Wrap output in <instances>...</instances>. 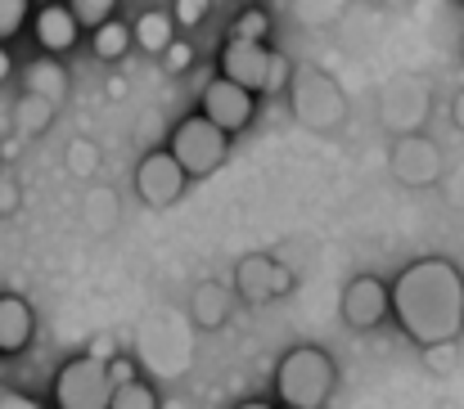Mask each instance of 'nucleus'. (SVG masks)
<instances>
[{
  "mask_svg": "<svg viewBox=\"0 0 464 409\" xmlns=\"http://www.w3.org/2000/svg\"><path fill=\"white\" fill-rule=\"evenodd\" d=\"M392 315L420 347H442L464 333V274L447 257H424L397 274Z\"/></svg>",
  "mask_w": 464,
  "mask_h": 409,
  "instance_id": "nucleus-1",
  "label": "nucleus"
},
{
  "mask_svg": "<svg viewBox=\"0 0 464 409\" xmlns=\"http://www.w3.org/2000/svg\"><path fill=\"white\" fill-rule=\"evenodd\" d=\"M334 360L320 347H294L276 369V392L285 409H324L334 396Z\"/></svg>",
  "mask_w": 464,
  "mask_h": 409,
  "instance_id": "nucleus-2",
  "label": "nucleus"
},
{
  "mask_svg": "<svg viewBox=\"0 0 464 409\" xmlns=\"http://www.w3.org/2000/svg\"><path fill=\"white\" fill-rule=\"evenodd\" d=\"M167 153L180 162V171H185L189 180H203V176L221 171V162L230 157V136H226L221 127H212L203 113H194V118H185V122L171 131Z\"/></svg>",
  "mask_w": 464,
  "mask_h": 409,
  "instance_id": "nucleus-3",
  "label": "nucleus"
},
{
  "mask_svg": "<svg viewBox=\"0 0 464 409\" xmlns=\"http://www.w3.org/2000/svg\"><path fill=\"white\" fill-rule=\"evenodd\" d=\"M113 392L118 387L109 378V360L77 356L54 378V409H113Z\"/></svg>",
  "mask_w": 464,
  "mask_h": 409,
  "instance_id": "nucleus-4",
  "label": "nucleus"
},
{
  "mask_svg": "<svg viewBox=\"0 0 464 409\" xmlns=\"http://www.w3.org/2000/svg\"><path fill=\"white\" fill-rule=\"evenodd\" d=\"M198 113H203L212 127H221L226 136H235V131H244V127L253 122V90L235 86L230 77H217V81L203 86Z\"/></svg>",
  "mask_w": 464,
  "mask_h": 409,
  "instance_id": "nucleus-5",
  "label": "nucleus"
},
{
  "mask_svg": "<svg viewBox=\"0 0 464 409\" xmlns=\"http://www.w3.org/2000/svg\"><path fill=\"white\" fill-rule=\"evenodd\" d=\"M185 171H180V162L167 153V148H158V153H145V162L136 166V194L145 198V207H171L180 194H185Z\"/></svg>",
  "mask_w": 464,
  "mask_h": 409,
  "instance_id": "nucleus-6",
  "label": "nucleus"
},
{
  "mask_svg": "<svg viewBox=\"0 0 464 409\" xmlns=\"http://www.w3.org/2000/svg\"><path fill=\"white\" fill-rule=\"evenodd\" d=\"M271 54L276 50H266V41H239V36H230L226 50H221V77H230L235 86H244V90L257 95V90H266Z\"/></svg>",
  "mask_w": 464,
  "mask_h": 409,
  "instance_id": "nucleus-7",
  "label": "nucleus"
},
{
  "mask_svg": "<svg viewBox=\"0 0 464 409\" xmlns=\"http://www.w3.org/2000/svg\"><path fill=\"white\" fill-rule=\"evenodd\" d=\"M388 310H392V288L383 279L361 274V279L347 283V292H343V319L352 328H374V324H383Z\"/></svg>",
  "mask_w": 464,
  "mask_h": 409,
  "instance_id": "nucleus-8",
  "label": "nucleus"
},
{
  "mask_svg": "<svg viewBox=\"0 0 464 409\" xmlns=\"http://www.w3.org/2000/svg\"><path fill=\"white\" fill-rule=\"evenodd\" d=\"M235 283H239L244 301L262 306V301H276L280 292H289V288H294V274L285 271V266H276L271 257H244Z\"/></svg>",
  "mask_w": 464,
  "mask_h": 409,
  "instance_id": "nucleus-9",
  "label": "nucleus"
},
{
  "mask_svg": "<svg viewBox=\"0 0 464 409\" xmlns=\"http://www.w3.org/2000/svg\"><path fill=\"white\" fill-rule=\"evenodd\" d=\"M77 32H82V23H77V14L68 5H41V14H36V41H41V50L63 54V50L77 45Z\"/></svg>",
  "mask_w": 464,
  "mask_h": 409,
  "instance_id": "nucleus-10",
  "label": "nucleus"
},
{
  "mask_svg": "<svg viewBox=\"0 0 464 409\" xmlns=\"http://www.w3.org/2000/svg\"><path fill=\"white\" fill-rule=\"evenodd\" d=\"M32 342V306L14 292L0 297V356H18Z\"/></svg>",
  "mask_w": 464,
  "mask_h": 409,
  "instance_id": "nucleus-11",
  "label": "nucleus"
},
{
  "mask_svg": "<svg viewBox=\"0 0 464 409\" xmlns=\"http://www.w3.org/2000/svg\"><path fill=\"white\" fill-rule=\"evenodd\" d=\"M131 36L140 41V50H154V54H162V50L176 41V18H171V14H158V9H150V14H140V18H136Z\"/></svg>",
  "mask_w": 464,
  "mask_h": 409,
  "instance_id": "nucleus-12",
  "label": "nucleus"
},
{
  "mask_svg": "<svg viewBox=\"0 0 464 409\" xmlns=\"http://www.w3.org/2000/svg\"><path fill=\"white\" fill-rule=\"evenodd\" d=\"M131 41H136V36H131V27H127V23H118V18H109L104 27H95V32H91V45H95V54H100V59H122V54L131 50Z\"/></svg>",
  "mask_w": 464,
  "mask_h": 409,
  "instance_id": "nucleus-13",
  "label": "nucleus"
},
{
  "mask_svg": "<svg viewBox=\"0 0 464 409\" xmlns=\"http://www.w3.org/2000/svg\"><path fill=\"white\" fill-rule=\"evenodd\" d=\"M189 310H194V319H198L203 328H217V324L226 319V288H221V283H198Z\"/></svg>",
  "mask_w": 464,
  "mask_h": 409,
  "instance_id": "nucleus-14",
  "label": "nucleus"
},
{
  "mask_svg": "<svg viewBox=\"0 0 464 409\" xmlns=\"http://www.w3.org/2000/svg\"><path fill=\"white\" fill-rule=\"evenodd\" d=\"M14 118H18V127H23V136H36V131H45V127H50V118H54V104L27 90Z\"/></svg>",
  "mask_w": 464,
  "mask_h": 409,
  "instance_id": "nucleus-15",
  "label": "nucleus"
},
{
  "mask_svg": "<svg viewBox=\"0 0 464 409\" xmlns=\"http://www.w3.org/2000/svg\"><path fill=\"white\" fill-rule=\"evenodd\" d=\"M63 81H68V77H63L54 63H36V68L27 72V90H32V95H41V100H50V104L63 95Z\"/></svg>",
  "mask_w": 464,
  "mask_h": 409,
  "instance_id": "nucleus-16",
  "label": "nucleus"
},
{
  "mask_svg": "<svg viewBox=\"0 0 464 409\" xmlns=\"http://www.w3.org/2000/svg\"><path fill=\"white\" fill-rule=\"evenodd\" d=\"M68 9L77 14V23L82 27H104L109 18H113V9H118V0H68Z\"/></svg>",
  "mask_w": 464,
  "mask_h": 409,
  "instance_id": "nucleus-17",
  "label": "nucleus"
},
{
  "mask_svg": "<svg viewBox=\"0 0 464 409\" xmlns=\"http://www.w3.org/2000/svg\"><path fill=\"white\" fill-rule=\"evenodd\" d=\"M266 32H271L266 9H244L235 18V27H230V36H239V41H266Z\"/></svg>",
  "mask_w": 464,
  "mask_h": 409,
  "instance_id": "nucleus-18",
  "label": "nucleus"
},
{
  "mask_svg": "<svg viewBox=\"0 0 464 409\" xmlns=\"http://www.w3.org/2000/svg\"><path fill=\"white\" fill-rule=\"evenodd\" d=\"M158 405H162V401H158V396L145 387V383H140V378L113 392V409H158Z\"/></svg>",
  "mask_w": 464,
  "mask_h": 409,
  "instance_id": "nucleus-19",
  "label": "nucleus"
},
{
  "mask_svg": "<svg viewBox=\"0 0 464 409\" xmlns=\"http://www.w3.org/2000/svg\"><path fill=\"white\" fill-rule=\"evenodd\" d=\"M23 23H27V0H0V45L18 36Z\"/></svg>",
  "mask_w": 464,
  "mask_h": 409,
  "instance_id": "nucleus-20",
  "label": "nucleus"
},
{
  "mask_svg": "<svg viewBox=\"0 0 464 409\" xmlns=\"http://www.w3.org/2000/svg\"><path fill=\"white\" fill-rule=\"evenodd\" d=\"M162 63H167V72H185V68L194 63V45H189V41H171V45L162 50Z\"/></svg>",
  "mask_w": 464,
  "mask_h": 409,
  "instance_id": "nucleus-21",
  "label": "nucleus"
},
{
  "mask_svg": "<svg viewBox=\"0 0 464 409\" xmlns=\"http://www.w3.org/2000/svg\"><path fill=\"white\" fill-rule=\"evenodd\" d=\"M203 14H208V0H176V5H171V18L185 23V27L203 23Z\"/></svg>",
  "mask_w": 464,
  "mask_h": 409,
  "instance_id": "nucleus-22",
  "label": "nucleus"
},
{
  "mask_svg": "<svg viewBox=\"0 0 464 409\" xmlns=\"http://www.w3.org/2000/svg\"><path fill=\"white\" fill-rule=\"evenodd\" d=\"M68 166H72V171H82V176H91V171H95V148H91L86 139H82V144H72V148H68Z\"/></svg>",
  "mask_w": 464,
  "mask_h": 409,
  "instance_id": "nucleus-23",
  "label": "nucleus"
},
{
  "mask_svg": "<svg viewBox=\"0 0 464 409\" xmlns=\"http://www.w3.org/2000/svg\"><path fill=\"white\" fill-rule=\"evenodd\" d=\"M285 81H289V59L276 50V54H271V77H266V95L285 90Z\"/></svg>",
  "mask_w": 464,
  "mask_h": 409,
  "instance_id": "nucleus-24",
  "label": "nucleus"
},
{
  "mask_svg": "<svg viewBox=\"0 0 464 409\" xmlns=\"http://www.w3.org/2000/svg\"><path fill=\"white\" fill-rule=\"evenodd\" d=\"M424 360H429V369H451V365H456V342L424 347Z\"/></svg>",
  "mask_w": 464,
  "mask_h": 409,
  "instance_id": "nucleus-25",
  "label": "nucleus"
},
{
  "mask_svg": "<svg viewBox=\"0 0 464 409\" xmlns=\"http://www.w3.org/2000/svg\"><path fill=\"white\" fill-rule=\"evenodd\" d=\"M109 378H113V387H127V383H136V365L127 356H113L109 360Z\"/></svg>",
  "mask_w": 464,
  "mask_h": 409,
  "instance_id": "nucleus-26",
  "label": "nucleus"
},
{
  "mask_svg": "<svg viewBox=\"0 0 464 409\" xmlns=\"http://www.w3.org/2000/svg\"><path fill=\"white\" fill-rule=\"evenodd\" d=\"M18 212V180L14 176H0V216Z\"/></svg>",
  "mask_w": 464,
  "mask_h": 409,
  "instance_id": "nucleus-27",
  "label": "nucleus"
},
{
  "mask_svg": "<svg viewBox=\"0 0 464 409\" xmlns=\"http://www.w3.org/2000/svg\"><path fill=\"white\" fill-rule=\"evenodd\" d=\"M0 409H41V401H32L23 392H0Z\"/></svg>",
  "mask_w": 464,
  "mask_h": 409,
  "instance_id": "nucleus-28",
  "label": "nucleus"
},
{
  "mask_svg": "<svg viewBox=\"0 0 464 409\" xmlns=\"http://www.w3.org/2000/svg\"><path fill=\"white\" fill-rule=\"evenodd\" d=\"M86 356H95V360H113V356H118V351H113V338H95Z\"/></svg>",
  "mask_w": 464,
  "mask_h": 409,
  "instance_id": "nucleus-29",
  "label": "nucleus"
},
{
  "mask_svg": "<svg viewBox=\"0 0 464 409\" xmlns=\"http://www.w3.org/2000/svg\"><path fill=\"white\" fill-rule=\"evenodd\" d=\"M9 72H14V59H9V50L0 45V81H9Z\"/></svg>",
  "mask_w": 464,
  "mask_h": 409,
  "instance_id": "nucleus-30",
  "label": "nucleus"
},
{
  "mask_svg": "<svg viewBox=\"0 0 464 409\" xmlns=\"http://www.w3.org/2000/svg\"><path fill=\"white\" fill-rule=\"evenodd\" d=\"M109 95H113V100H122V95H127V81H122V77H113V81H109Z\"/></svg>",
  "mask_w": 464,
  "mask_h": 409,
  "instance_id": "nucleus-31",
  "label": "nucleus"
},
{
  "mask_svg": "<svg viewBox=\"0 0 464 409\" xmlns=\"http://www.w3.org/2000/svg\"><path fill=\"white\" fill-rule=\"evenodd\" d=\"M451 113H456V122H460V131H464V90L456 95V109H451Z\"/></svg>",
  "mask_w": 464,
  "mask_h": 409,
  "instance_id": "nucleus-32",
  "label": "nucleus"
},
{
  "mask_svg": "<svg viewBox=\"0 0 464 409\" xmlns=\"http://www.w3.org/2000/svg\"><path fill=\"white\" fill-rule=\"evenodd\" d=\"M239 409H276V405H266V401H244Z\"/></svg>",
  "mask_w": 464,
  "mask_h": 409,
  "instance_id": "nucleus-33",
  "label": "nucleus"
},
{
  "mask_svg": "<svg viewBox=\"0 0 464 409\" xmlns=\"http://www.w3.org/2000/svg\"><path fill=\"white\" fill-rule=\"evenodd\" d=\"M158 409H185V401H162Z\"/></svg>",
  "mask_w": 464,
  "mask_h": 409,
  "instance_id": "nucleus-34",
  "label": "nucleus"
},
{
  "mask_svg": "<svg viewBox=\"0 0 464 409\" xmlns=\"http://www.w3.org/2000/svg\"><path fill=\"white\" fill-rule=\"evenodd\" d=\"M460 54H464V41H460Z\"/></svg>",
  "mask_w": 464,
  "mask_h": 409,
  "instance_id": "nucleus-35",
  "label": "nucleus"
},
{
  "mask_svg": "<svg viewBox=\"0 0 464 409\" xmlns=\"http://www.w3.org/2000/svg\"><path fill=\"white\" fill-rule=\"evenodd\" d=\"M460 5H464V0H460Z\"/></svg>",
  "mask_w": 464,
  "mask_h": 409,
  "instance_id": "nucleus-36",
  "label": "nucleus"
}]
</instances>
